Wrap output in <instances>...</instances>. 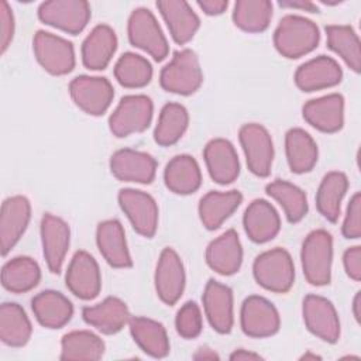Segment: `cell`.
Masks as SVG:
<instances>
[{
	"label": "cell",
	"mask_w": 361,
	"mask_h": 361,
	"mask_svg": "<svg viewBox=\"0 0 361 361\" xmlns=\"http://www.w3.org/2000/svg\"><path fill=\"white\" fill-rule=\"evenodd\" d=\"M96 244L104 261L113 268H131L133 259L126 233L117 219L100 221L96 228Z\"/></svg>",
	"instance_id": "cell-24"
},
{
	"label": "cell",
	"mask_w": 361,
	"mask_h": 361,
	"mask_svg": "<svg viewBox=\"0 0 361 361\" xmlns=\"http://www.w3.org/2000/svg\"><path fill=\"white\" fill-rule=\"evenodd\" d=\"M306 329L320 340L334 344L340 338V319L334 305L324 296L307 295L302 303Z\"/></svg>",
	"instance_id": "cell-13"
},
{
	"label": "cell",
	"mask_w": 361,
	"mask_h": 361,
	"mask_svg": "<svg viewBox=\"0 0 361 361\" xmlns=\"http://www.w3.org/2000/svg\"><path fill=\"white\" fill-rule=\"evenodd\" d=\"M185 268L178 252L166 247L161 251L154 275L155 292L161 302L168 306L175 305L185 290Z\"/></svg>",
	"instance_id": "cell-14"
},
{
	"label": "cell",
	"mask_w": 361,
	"mask_h": 361,
	"mask_svg": "<svg viewBox=\"0 0 361 361\" xmlns=\"http://www.w3.org/2000/svg\"><path fill=\"white\" fill-rule=\"evenodd\" d=\"M188 126V109L180 103H166L159 111L154 130V140L161 147H171L183 137Z\"/></svg>",
	"instance_id": "cell-37"
},
{
	"label": "cell",
	"mask_w": 361,
	"mask_h": 361,
	"mask_svg": "<svg viewBox=\"0 0 361 361\" xmlns=\"http://www.w3.org/2000/svg\"><path fill=\"white\" fill-rule=\"evenodd\" d=\"M275 49L288 59H298L314 51L320 41V31L316 23L298 16L286 14L274 31Z\"/></svg>",
	"instance_id": "cell-1"
},
{
	"label": "cell",
	"mask_w": 361,
	"mask_h": 361,
	"mask_svg": "<svg viewBox=\"0 0 361 361\" xmlns=\"http://www.w3.org/2000/svg\"><path fill=\"white\" fill-rule=\"evenodd\" d=\"M202 300L204 314L213 330L220 334L230 333L234 324L233 290L221 282L209 279Z\"/></svg>",
	"instance_id": "cell-20"
},
{
	"label": "cell",
	"mask_w": 361,
	"mask_h": 361,
	"mask_svg": "<svg viewBox=\"0 0 361 361\" xmlns=\"http://www.w3.org/2000/svg\"><path fill=\"white\" fill-rule=\"evenodd\" d=\"M348 189V179L344 172H327L316 192L317 212L330 223H336L341 213V202Z\"/></svg>",
	"instance_id": "cell-34"
},
{
	"label": "cell",
	"mask_w": 361,
	"mask_h": 361,
	"mask_svg": "<svg viewBox=\"0 0 361 361\" xmlns=\"http://www.w3.org/2000/svg\"><path fill=\"white\" fill-rule=\"evenodd\" d=\"M243 226L251 241L264 244L278 235L281 230V217L268 200L255 199L244 212Z\"/></svg>",
	"instance_id": "cell-25"
},
{
	"label": "cell",
	"mask_w": 361,
	"mask_h": 361,
	"mask_svg": "<svg viewBox=\"0 0 361 361\" xmlns=\"http://www.w3.org/2000/svg\"><path fill=\"white\" fill-rule=\"evenodd\" d=\"M353 314L357 323L361 322V292H357L353 299Z\"/></svg>",
	"instance_id": "cell-51"
},
{
	"label": "cell",
	"mask_w": 361,
	"mask_h": 361,
	"mask_svg": "<svg viewBox=\"0 0 361 361\" xmlns=\"http://www.w3.org/2000/svg\"><path fill=\"white\" fill-rule=\"evenodd\" d=\"M109 165L111 175L121 182L149 185L157 173V161L154 157L133 148H123L113 152Z\"/></svg>",
	"instance_id": "cell-16"
},
{
	"label": "cell",
	"mask_w": 361,
	"mask_h": 361,
	"mask_svg": "<svg viewBox=\"0 0 361 361\" xmlns=\"http://www.w3.org/2000/svg\"><path fill=\"white\" fill-rule=\"evenodd\" d=\"M272 8L269 0H237L233 7V21L245 32H262L269 27Z\"/></svg>",
	"instance_id": "cell-41"
},
{
	"label": "cell",
	"mask_w": 361,
	"mask_h": 361,
	"mask_svg": "<svg viewBox=\"0 0 361 361\" xmlns=\"http://www.w3.org/2000/svg\"><path fill=\"white\" fill-rule=\"evenodd\" d=\"M203 83V72L195 51H175L172 59L159 72V85L165 92L189 96Z\"/></svg>",
	"instance_id": "cell-4"
},
{
	"label": "cell",
	"mask_w": 361,
	"mask_h": 361,
	"mask_svg": "<svg viewBox=\"0 0 361 361\" xmlns=\"http://www.w3.org/2000/svg\"><path fill=\"white\" fill-rule=\"evenodd\" d=\"M193 360H220V355L210 347H200L196 350V353L192 355Z\"/></svg>",
	"instance_id": "cell-50"
},
{
	"label": "cell",
	"mask_w": 361,
	"mask_h": 361,
	"mask_svg": "<svg viewBox=\"0 0 361 361\" xmlns=\"http://www.w3.org/2000/svg\"><path fill=\"white\" fill-rule=\"evenodd\" d=\"M302 116L307 124L322 133H337L344 126V97L330 93L306 102Z\"/></svg>",
	"instance_id": "cell-21"
},
{
	"label": "cell",
	"mask_w": 361,
	"mask_h": 361,
	"mask_svg": "<svg viewBox=\"0 0 361 361\" xmlns=\"http://www.w3.org/2000/svg\"><path fill=\"white\" fill-rule=\"evenodd\" d=\"M32 51L42 69L54 76L68 75L75 68L73 44L63 37L38 30L32 38Z\"/></svg>",
	"instance_id": "cell-7"
},
{
	"label": "cell",
	"mask_w": 361,
	"mask_h": 361,
	"mask_svg": "<svg viewBox=\"0 0 361 361\" xmlns=\"http://www.w3.org/2000/svg\"><path fill=\"white\" fill-rule=\"evenodd\" d=\"M302 271L306 281L313 286H324L331 281L333 238L323 228L310 231L300 250Z\"/></svg>",
	"instance_id": "cell-2"
},
{
	"label": "cell",
	"mask_w": 361,
	"mask_h": 361,
	"mask_svg": "<svg viewBox=\"0 0 361 361\" xmlns=\"http://www.w3.org/2000/svg\"><path fill=\"white\" fill-rule=\"evenodd\" d=\"M278 4L283 8L302 10V11H307V13H319L316 3H313L310 0H282V1H278Z\"/></svg>",
	"instance_id": "cell-48"
},
{
	"label": "cell",
	"mask_w": 361,
	"mask_h": 361,
	"mask_svg": "<svg viewBox=\"0 0 361 361\" xmlns=\"http://www.w3.org/2000/svg\"><path fill=\"white\" fill-rule=\"evenodd\" d=\"M207 265L223 276L234 275L243 264V247L235 230L230 228L212 240L206 248Z\"/></svg>",
	"instance_id": "cell-23"
},
{
	"label": "cell",
	"mask_w": 361,
	"mask_h": 361,
	"mask_svg": "<svg viewBox=\"0 0 361 361\" xmlns=\"http://www.w3.org/2000/svg\"><path fill=\"white\" fill-rule=\"evenodd\" d=\"M114 78L124 87H144L152 79V66L142 55L124 52L114 65Z\"/></svg>",
	"instance_id": "cell-42"
},
{
	"label": "cell",
	"mask_w": 361,
	"mask_h": 361,
	"mask_svg": "<svg viewBox=\"0 0 361 361\" xmlns=\"http://www.w3.org/2000/svg\"><path fill=\"white\" fill-rule=\"evenodd\" d=\"M116 31L107 24L96 25L83 39L82 63L89 71H103L110 63L117 49Z\"/></svg>",
	"instance_id": "cell-28"
},
{
	"label": "cell",
	"mask_w": 361,
	"mask_h": 361,
	"mask_svg": "<svg viewBox=\"0 0 361 361\" xmlns=\"http://www.w3.org/2000/svg\"><path fill=\"white\" fill-rule=\"evenodd\" d=\"M127 37L133 47L142 49L157 62L168 56L169 45L155 16L145 7L131 11L127 21Z\"/></svg>",
	"instance_id": "cell-5"
},
{
	"label": "cell",
	"mask_w": 361,
	"mask_h": 361,
	"mask_svg": "<svg viewBox=\"0 0 361 361\" xmlns=\"http://www.w3.org/2000/svg\"><path fill=\"white\" fill-rule=\"evenodd\" d=\"M31 309L37 322L47 329H61L73 316L72 302L61 292L47 289L31 299Z\"/></svg>",
	"instance_id": "cell-29"
},
{
	"label": "cell",
	"mask_w": 361,
	"mask_h": 361,
	"mask_svg": "<svg viewBox=\"0 0 361 361\" xmlns=\"http://www.w3.org/2000/svg\"><path fill=\"white\" fill-rule=\"evenodd\" d=\"M69 94L73 103L86 114L102 116L113 102L114 89L106 78L79 75L71 80Z\"/></svg>",
	"instance_id": "cell-10"
},
{
	"label": "cell",
	"mask_w": 361,
	"mask_h": 361,
	"mask_svg": "<svg viewBox=\"0 0 361 361\" xmlns=\"http://www.w3.org/2000/svg\"><path fill=\"white\" fill-rule=\"evenodd\" d=\"M344 238L357 240L361 237V193L355 192L348 202L341 226Z\"/></svg>",
	"instance_id": "cell-44"
},
{
	"label": "cell",
	"mask_w": 361,
	"mask_h": 361,
	"mask_svg": "<svg viewBox=\"0 0 361 361\" xmlns=\"http://www.w3.org/2000/svg\"><path fill=\"white\" fill-rule=\"evenodd\" d=\"M238 140L250 172L258 178H267L271 173L275 155L268 130L258 123H247L240 128Z\"/></svg>",
	"instance_id": "cell-9"
},
{
	"label": "cell",
	"mask_w": 361,
	"mask_h": 361,
	"mask_svg": "<svg viewBox=\"0 0 361 361\" xmlns=\"http://www.w3.org/2000/svg\"><path fill=\"white\" fill-rule=\"evenodd\" d=\"M32 333L31 322L25 310L14 302L0 306V340L8 347H24Z\"/></svg>",
	"instance_id": "cell-36"
},
{
	"label": "cell",
	"mask_w": 361,
	"mask_h": 361,
	"mask_svg": "<svg viewBox=\"0 0 361 361\" xmlns=\"http://www.w3.org/2000/svg\"><path fill=\"white\" fill-rule=\"evenodd\" d=\"M37 14L44 24L76 35L87 25L92 10L85 0H49L39 4Z\"/></svg>",
	"instance_id": "cell-8"
},
{
	"label": "cell",
	"mask_w": 361,
	"mask_h": 361,
	"mask_svg": "<svg viewBox=\"0 0 361 361\" xmlns=\"http://www.w3.org/2000/svg\"><path fill=\"white\" fill-rule=\"evenodd\" d=\"M252 275L264 289L286 293L295 283V264L285 248L275 247L257 255L252 264Z\"/></svg>",
	"instance_id": "cell-3"
},
{
	"label": "cell",
	"mask_w": 361,
	"mask_h": 361,
	"mask_svg": "<svg viewBox=\"0 0 361 361\" xmlns=\"http://www.w3.org/2000/svg\"><path fill=\"white\" fill-rule=\"evenodd\" d=\"M343 79V69L336 59L319 55L302 63L293 76L296 86L302 92H316L333 87Z\"/></svg>",
	"instance_id": "cell-19"
},
{
	"label": "cell",
	"mask_w": 361,
	"mask_h": 361,
	"mask_svg": "<svg viewBox=\"0 0 361 361\" xmlns=\"http://www.w3.org/2000/svg\"><path fill=\"white\" fill-rule=\"evenodd\" d=\"M197 6L207 16H220L227 10L228 1L227 0H199Z\"/></svg>",
	"instance_id": "cell-47"
},
{
	"label": "cell",
	"mask_w": 361,
	"mask_h": 361,
	"mask_svg": "<svg viewBox=\"0 0 361 361\" xmlns=\"http://www.w3.org/2000/svg\"><path fill=\"white\" fill-rule=\"evenodd\" d=\"M175 329L176 333L186 340L196 338L202 333V310L196 302L189 300L179 307L175 317Z\"/></svg>",
	"instance_id": "cell-43"
},
{
	"label": "cell",
	"mask_w": 361,
	"mask_h": 361,
	"mask_svg": "<svg viewBox=\"0 0 361 361\" xmlns=\"http://www.w3.org/2000/svg\"><path fill=\"white\" fill-rule=\"evenodd\" d=\"M66 288L82 300L94 299L102 289V274L97 261L87 251H76L66 268Z\"/></svg>",
	"instance_id": "cell-15"
},
{
	"label": "cell",
	"mask_w": 361,
	"mask_h": 361,
	"mask_svg": "<svg viewBox=\"0 0 361 361\" xmlns=\"http://www.w3.org/2000/svg\"><path fill=\"white\" fill-rule=\"evenodd\" d=\"M117 199L133 228L145 238L154 237L158 228V204L155 199L149 193L133 188L121 189Z\"/></svg>",
	"instance_id": "cell-12"
},
{
	"label": "cell",
	"mask_w": 361,
	"mask_h": 361,
	"mask_svg": "<svg viewBox=\"0 0 361 361\" xmlns=\"http://www.w3.org/2000/svg\"><path fill=\"white\" fill-rule=\"evenodd\" d=\"M157 8L162 16L172 39L179 44H188L200 27V20L190 4L183 0H159Z\"/></svg>",
	"instance_id": "cell-26"
},
{
	"label": "cell",
	"mask_w": 361,
	"mask_h": 361,
	"mask_svg": "<svg viewBox=\"0 0 361 361\" xmlns=\"http://www.w3.org/2000/svg\"><path fill=\"white\" fill-rule=\"evenodd\" d=\"M326 37L327 47L338 55L351 71L358 73L361 68V45L355 30L351 25L331 24L326 27Z\"/></svg>",
	"instance_id": "cell-39"
},
{
	"label": "cell",
	"mask_w": 361,
	"mask_h": 361,
	"mask_svg": "<svg viewBox=\"0 0 361 361\" xmlns=\"http://www.w3.org/2000/svg\"><path fill=\"white\" fill-rule=\"evenodd\" d=\"M285 154L289 169L300 175L314 168L319 158V148L307 131L293 127L285 134Z\"/></svg>",
	"instance_id": "cell-33"
},
{
	"label": "cell",
	"mask_w": 361,
	"mask_h": 361,
	"mask_svg": "<svg viewBox=\"0 0 361 361\" xmlns=\"http://www.w3.org/2000/svg\"><path fill=\"white\" fill-rule=\"evenodd\" d=\"M14 37V14L7 1L0 3V48L1 54L7 51Z\"/></svg>",
	"instance_id": "cell-45"
},
{
	"label": "cell",
	"mask_w": 361,
	"mask_h": 361,
	"mask_svg": "<svg viewBox=\"0 0 361 361\" xmlns=\"http://www.w3.org/2000/svg\"><path fill=\"white\" fill-rule=\"evenodd\" d=\"M103 340L89 330H73L61 338V360H100L104 354Z\"/></svg>",
	"instance_id": "cell-40"
},
{
	"label": "cell",
	"mask_w": 361,
	"mask_h": 361,
	"mask_svg": "<svg viewBox=\"0 0 361 361\" xmlns=\"http://www.w3.org/2000/svg\"><path fill=\"white\" fill-rule=\"evenodd\" d=\"M128 329L135 344L147 355L164 358L169 354V338L162 323L144 316H131Z\"/></svg>",
	"instance_id": "cell-32"
},
{
	"label": "cell",
	"mask_w": 361,
	"mask_h": 361,
	"mask_svg": "<svg viewBox=\"0 0 361 361\" xmlns=\"http://www.w3.org/2000/svg\"><path fill=\"white\" fill-rule=\"evenodd\" d=\"M240 326L245 336L265 338L279 331L281 316L274 303L267 298L251 295L241 305Z\"/></svg>",
	"instance_id": "cell-11"
},
{
	"label": "cell",
	"mask_w": 361,
	"mask_h": 361,
	"mask_svg": "<svg viewBox=\"0 0 361 361\" xmlns=\"http://www.w3.org/2000/svg\"><path fill=\"white\" fill-rule=\"evenodd\" d=\"M230 360L231 361H247V360H262V355L244 350V348H238L235 351H233L230 354Z\"/></svg>",
	"instance_id": "cell-49"
},
{
	"label": "cell",
	"mask_w": 361,
	"mask_h": 361,
	"mask_svg": "<svg viewBox=\"0 0 361 361\" xmlns=\"http://www.w3.org/2000/svg\"><path fill=\"white\" fill-rule=\"evenodd\" d=\"M154 103L147 94H127L109 117V128L117 138L145 131L152 120Z\"/></svg>",
	"instance_id": "cell-6"
},
{
	"label": "cell",
	"mask_w": 361,
	"mask_h": 361,
	"mask_svg": "<svg viewBox=\"0 0 361 361\" xmlns=\"http://www.w3.org/2000/svg\"><path fill=\"white\" fill-rule=\"evenodd\" d=\"M41 279V268L31 257L20 255L7 261L1 268V285L11 293H25Z\"/></svg>",
	"instance_id": "cell-35"
},
{
	"label": "cell",
	"mask_w": 361,
	"mask_h": 361,
	"mask_svg": "<svg viewBox=\"0 0 361 361\" xmlns=\"http://www.w3.org/2000/svg\"><path fill=\"white\" fill-rule=\"evenodd\" d=\"M210 178L219 185L233 183L240 175V161L234 145L226 138L210 140L203 149Z\"/></svg>",
	"instance_id": "cell-22"
},
{
	"label": "cell",
	"mask_w": 361,
	"mask_h": 361,
	"mask_svg": "<svg viewBox=\"0 0 361 361\" xmlns=\"http://www.w3.org/2000/svg\"><path fill=\"white\" fill-rule=\"evenodd\" d=\"M31 219V203L23 195L7 197L0 212V247L6 257L25 233Z\"/></svg>",
	"instance_id": "cell-18"
},
{
	"label": "cell",
	"mask_w": 361,
	"mask_h": 361,
	"mask_svg": "<svg viewBox=\"0 0 361 361\" xmlns=\"http://www.w3.org/2000/svg\"><path fill=\"white\" fill-rule=\"evenodd\" d=\"M42 254L48 269L52 274H59L71 244V228L59 216L45 213L39 226Z\"/></svg>",
	"instance_id": "cell-17"
},
{
	"label": "cell",
	"mask_w": 361,
	"mask_h": 361,
	"mask_svg": "<svg viewBox=\"0 0 361 361\" xmlns=\"http://www.w3.org/2000/svg\"><path fill=\"white\" fill-rule=\"evenodd\" d=\"M241 202L243 195L235 189L227 192L210 190L199 200V219L207 230H217L240 207Z\"/></svg>",
	"instance_id": "cell-30"
},
{
	"label": "cell",
	"mask_w": 361,
	"mask_h": 361,
	"mask_svg": "<svg viewBox=\"0 0 361 361\" xmlns=\"http://www.w3.org/2000/svg\"><path fill=\"white\" fill-rule=\"evenodd\" d=\"M164 182L172 193H195L202 185V172L197 161L188 154L175 155L164 169Z\"/></svg>",
	"instance_id": "cell-31"
},
{
	"label": "cell",
	"mask_w": 361,
	"mask_h": 361,
	"mask_svg": "<svg viewBox=\"0 0 361 361\" xmlns=\"http://www.w3.org/2000/svg\"><path fill=\"white\" fill-rule=\"evenodd\" d=\"M265 192L279 203L289 223H299L307 214V197L299 186L283 179H275L265 186Z\"/></svg>",
	"instance_id": "cell-38"
},
{
	"label": "cell",
	"mask_w": 361,
	"mask_h": 361,
	"mask_svg": "<svg viewBox=\"0 0 361 361\" xmlns=\"http://www.w3.org/2000/svg\"><path fill=\"white\" fill-rule=\"evenodd\" d=\"M83 320L103 334H116L128 326L131 319L130 310L121 299L107 296L97 305L85 306L82 309Z\"/></svg>",
	"instance_id": "cell-27"
},
{
	"label": "cell",
	"mask_w": 361,
	"mask_h": 361,
	"mask_svg": "<svg viewBox=\"0 0 361 361\" xmlns=\"http://www.w3.org/2000/svg\"><path fill=\"white\" fill-rule=\"evenodd\" d=\"M343 265L347 276L358 282L361 279V247H348L343 254Z\"/></svg>",
	"instance_id": "cell-46"
},
{
	"label": "cell",
	"mask_w": 361,
	"mask_h": 361,
	"mask_svg": "<svg viewBox=\"0 0 361 361\" xmlns=\"http://www.w3.org/2000/svg\"><path fill=\"white\" fill-rule=\"evenodd\" d=\"M322 357L320 355H317V354H313V353H310V351H307V353H305L302 357H300V360H320Z\"/></svg>",
	"instance_id": "cell-52"
}]
</instances>
